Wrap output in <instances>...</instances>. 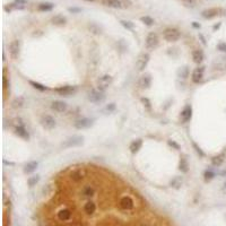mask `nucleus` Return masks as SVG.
<instances>
[{
    "label": "nucleus",
    "mask_w": 226,
    "mask_h": 226,
    "mask_svg": "<svg viewBox=\"0 0 226 226\" xmlns=\"http://www.w3.org/2000/svg\"><path fill=\"white\" fill-rule=\"evenodd\" d=\"M105 6L114 9H127L130 8L132 2L130 0H101Z\"/></svg>",
    "instance_id": "obj_1"
},
{
    "label": "nucleus",
    "mask_w": 226,
    "mask_h": 226,
    "mask_svg": "<svg viewBox=\"0 0 226 226\" xmlns=\"http://www.w3.org/2000/svg\"><path fill=\"white\" fill-rule=\"evenodd\" d=\"M87 100L90 103H101L105 100V93L98 88H92L87 93Z\"/></svg>",
    "instance_id": "obj_2"
},
{
    "label": "nucleus",
    "mask_w": 226,
    "mask_h": 226,
    "mask_svg": "<svg viewBox=\"0 0 226 226\" xmlns=\"http://www.w3.org/2000/svg\"><path fill=\"white\" fill-rule=\"evenodd\" d=\"M112 83H113V77L111 75H109V74H104V75H102V76H100V77L97 78L96 82L97 88L105 92L112 85Z\"/></svg>",
    "instance_id": "obj_3"
},
{
    "label": "nucleus",
    "mask_w": 226,
    "mask_h": 226,
    "mask_svg": "<svg viewBox=\"0 0 226 226\" xmlns=\"http://www.w3.org/2000/svg\"><path fill=\"white\" fill-rule=\"evenodd\" d=\"M84 142V137L83 136H72L69 137L68 139H66L65 142H62V147L64 148H72V147H78L80 145H83Z\"/></svg>",
    "instance_id": "obj_4"
},
{
    "label": "nucleus",
    "mask_w": 226,
    "mask_h": 226,
    "mask_svg": "<svg viewBox=\"0 0 226 226\" xmlns=\"http://www.w3.org/2000/svg\"><path fill=\"white\" fill-rule=\"evenodd\" d=\"M149 60H150V54L148 52H142L139 54V57L137 58L136 61V68L138 71H144L145 68L147 67V65L149 64Z\"/></svg>",
    "instance_id": "obj_5"
},
{
    "label": "nucleus",
    "mask_w": 226,
    "mask_h": 226,
    "mask_svg": "<svg viewBox=\"0 0 226 226\" xmlns=\"http://www.w3.org/2000/svg\"><path fill=\"white\" fill-rule=\"evenodd\" d=\"M163 38L168 42H176L181 38V32L178 28H166L163 32Z\"/></svg>",
    "instance_id": "obj_6"
},
{
    "label": "nucleus",
    "mask_w": 226,
    "mask_h": 226,
    "mask_svg": "<svg viewBox=\"0 0 226 226\" xmlns=\"http://www.w3.org/2000/svg\"><path fill=\"white\" fill-rule=\"evenodd\" d=\"M41 126L44 128L45 130H52L56 128L57 126V121L56 119L50 114H43L41 116V120H40Z\"/></svg>",
    "instance_id": "obj_7"
},
{
    "label": "nucleus",
    "mask_w": 226,
    "mask_h": 226,
    "mask_svg": "<svg viewBox=\"0 0 226 226\" xmlns=\"http://www.w3.org/2000/svg\"><path fill=\"white\" fill-rule=\"evenodd\" d=\"M54 92L60 96H71L77 92V87L72 85H64V86L57 87Z\"/></svg>",
    "instance_id": "obj_8"
},
{
    "label": "nucleus",
    "mask_w": 226,
    "mask_h": 226,
    "mask_svg": "<svg viewBox=\"0 0 226 226\" xmlns=\"http://www.w3.org/2000/svg\"><path fill=\"white\" fill-rule=\"evenodd\" d=\"M27 6V0H14L13 4H9L4 7L7 13H10L13 10H23Z\"/></svg>",
    "instance_id": "obj_9"
},
{
    "label": "nucleus",
    "mask_w": 226,
    "mask_h": 226,
    "mask_svg": "<svg viewBox=\"0 0 226 226\" xmlns=\"http://www.w3.org/2000/svg\"><path fill=\"white\" fill-rule=\"evenodd\" d=\"M94 123V120L93 119H90V118H79L77 119L75 122H74V128H76L78 130H83V129H87L93 126Z\"/></svg>",
    "instance_id": "obj_10"
},
{
    "label": "nucleus",
    "mask_w": 226,
    "mask_h": 226,
    "mask_svg": "<svg viewBox=\"0 0 226 226\" xmlns=\"http://www.w3.org/2000/svg\"><path fill=\"white\" fill-rule=\"evenodd\" d=\"M86 176H87V172L85 171V168H76L72 172H70V174H69L70 180L75 183L82 182Z\"/></svg>",
    "instance_id": "obj_11"
},
{
    "label": "nucleus",
    "mask_w": 226,
    "mask_h": 226,
    "mask_svg": "<svg viewBox=\"0 0 226 226\" xmlns=\"http://www.w3.org/2000/svg\"><path fill=\"white\" fill-rule=\"evenodd\" d=\"M157 45H158V36H157V34L154 32H150L146 36V40H145L146 49L147 50H154Z\"/></svg>",
    "instance_id": "obj_12"
},
{
    "label": "nucleus",
    "mask_w": 226,
    "mask_h": 226,
    "mask_svg": "<svg viewBox=\"0 0 226 226\" xmlns=\"http://www.w3.org/2000/svg\"><path fill=\"white\" fill-rule=\"evenodd\" d=\"M119 207L123 210H131L135 207V201L130 196H123L119 200Z\"/></svg>",
    "instance_id": "obj_13"
},
{
    "label": "nucleus",
    "mask_w": 226,
    "mask_h": 226,
    "mask_svg": "<svg viewBox=\"0 0 226 226\" xmlns=\"http://www.w3.org/2000/svg\"><path fill=\"white\" fill-rule=\"evenodd\" d=\"M19 53H20L19 40H14V41L10 42V44H9V54H10L12 59L17 60L18 57H19Z\"/></svg>",
    "instance_id": "obj_14"
},
{
    "label": "nucleus",
    "mask_w": 226,
    "mask_h": 226,
    "mask_svg": "<svg viewBox=\"0 0 226 226\" xmlns=\"http://www.w3.org/2000/svg\"><path fill=\"white\" fill-rule=\"evenodd\" d=\"M14 134L17 136L18 138L23 139V140H30V134L27 129L25 128V126H14Z\"/></svg>",
    "instance_id": "obj_15"
},
{
    "label": "nucleus",
    "mask_w": 226,
    "mask_h": 226,
    "mask_svg": "<svg viewBox=\"0 0 226 226\" xmlns=\"http://www.w3.org/2000/svg\"><path fill=\"white\" fill-rule=\"evenodd\" d=\"M191 118H192V108H191V105H186L180 113L181 123L189 122L191 120Z\"/></svg>",
    "instance_id": "obj_16"
},
{
    "label": "nucleus",
    "mask_w": 226,
    "mask_h": 226,
    "mask_svg": "<svg viewBox=\"0 0 226 226\" xmlns=\"http://www.w3.org/2000/svg\"><path fill=\"white\" fill-rule=\"evenodd\" d=\"M205 66H200L198 68H196L191 75V80L194 84H199L201 80L204 79V71H205Z\"/></svg>",
    "instance_id": "obj_17"
},
{
    "label": "nucleus",
    "mask_w": 226,
    "mask_h": 226,
    "mask_svg": "<svg viewBox=\"0 0 226 226\" xmlns=\"http://www.w3.org/2000/svg\"><path fill=\"white\" fill-rule=\"evenodd\" d=\"M51 109L57 113H64L68 109V104L64 101L57 100V101H53L51 103Z\"/></svg>",
    "instance_id": "obj_18"
},
{
    "label": "nucleus",
    "mask_w": 226,
    "mask_h": 226,
    "mask_svg": "<svg viewBox=\"0 0 226 226\" xmlns=\"http://www.w3.org/2000/svg\"><path fill=\"white\" fill-rule=\"evenodd\" d=\"M222 12H223V10H222L220 8H209V9L204 10V12L201 13V16H202L205 19H212L214 17L220 15Z\"/></svg>",
    "instance_id": "obj_19"
},
{
    "label": "nucleus",
    "mask_w": 226,
    "mask_h": 226,
    "mask_svg": "<svg viewBox=\"0 0 226 226\" xmlns=\"http://www.w3.org/2000/svg\"><path fill=\"white\" fill-rule=\"evenodd\" d=\"M152 85V77L150 75H142L138 80V86L142 90H147Z\"/></svg>",
    "instance_id": "obj_20"
},
{
    "label": "nucleus",
    "mask_w": 226,
    "mask_h": 226,
    "mask_svg": "<svg viewBox=\"0 0 226 226\" xmlns=\"http://www.w3.org/2000/svg\"><path fill=\"white\" fill-rule=\"evenodd\" d=\"M204 59H205V54H204L202 50L198 49V50H194L192 51V60H194V64L200 65L201 62L204 61Z\"/></svg>",
    "instance_id": "obj_21"
},
{
    "label": "nucleus",
    "mask_w": 226,
    "mask_h": 226,
    "mask_svg": "<svg viewBox=\"0 0 226 226\" xmlns=\"http://www.w3.org/2000/svg\"><path fill=\"white\" fill-rule=\"evenodd\" d=\"M96 212V204L94 202V201H87L86 204L84 205V213L87 214V215H94Z\"/></svg>",
    "instance_id": "obj_22"
},
{
    "label": "nucleus",
    "mask_w": 226,
    "mask_h": 226,
    "mask_svg": "<svg viewBox=\"0 0 226 226\" xmlns=\"http://www.w3.org/2000/svg\"><path fill=\"white\" fill-rule=\"evenodd\" d=\"M38 166H39V163L36 161L28 162L27 164H25V166H24V173H25V174H31V173L36 171Z\"/></svg>",
    "instance_id": "obj_23"
},
{
    "label": "nucleus",
    "mask_w": 226,
    "mask_h": 226,
    "mask_svg": "<svg viewBox=\"0 0 226 226\" xmlns=\"http://www.w3.org/2000/svg\"><path fill=\"white\" fill-rule=\"evenodd\" d=\"M58 218L60 222H67L71 218V212L68 208H64L58 213Z\"/></svg>",
    "instance_id": "obj_24"
},
{
    "label": "nucleus",
    "mask_w": 226,
    "mask_h": 226,
    "mask_svg": "<svg viewBox=\"0 0 226 226\" xmlns=\"http://www.w3.org/2000/svg\"><path fill=\"white\" fill-rule=\"evenodd\" d=\"M142 139L138 138V139H135L134 142L130 144L129 149L132 154H136V153L139 152V149L142 148Z\"/></svg>",
    "instance_id": "obj_25"
},
{
    "label": "nucleus",
    "mask_w": 226,
    "mask_h": 226,
    "mask_svg": "<svg viewBox=\"0 0 226 226\" xmlns=\"http://www.w3.org/2000/svg\"><path fill=\"white\" fill-rule=\"evenodd\" d=\"M95 194H96V190L93 186H86L82 190V194L86 198H92V197H94Z\"/></svg>",
    "instance_id": "obj_26"
},
{
    "label": "nucleus",
    "mask_w": 226,
    "mask_h": 226,
    "mask_svg": "<svg viewBox=\"0 0 226 226\" xmlns=\"http://www.w3.org/2000/svg\"><path fill=\"white\" fill-rule=\"evenodd\" d=\"M51 23L53 25L57 26L65 25L66 23H67V18H66L65 16H62V15H56V16H53L51 18Z\"/></svg>",
    "instance_id": "obj_27"
},
{
    "label": "nucleus",
    "mask_w": 226,
    "mask_h": 226,
    "mask_svg": "<svg viewBox=\"0 0 226 226\" xmlns=\"http://www.w3.org/2000/svg\"><path fill=\"white\" fill-rule=\"evenodd\" d=\"M53 8H54V4H52V2H42L38 6V10L42 12V13H45V12L53 10Z\"/></svg>",
    "instance_id": "obj_28"
},
{
    "label": "nucleus",
    "mask_w": 226,
    "mask_h": 226,
    "mask_svg": "<svg viewBox=\"0 0 226 226\" xmlns=\"http://www.w3.org/2000/svg\"><path fill=\"white\" fill-rule=\"evenodd\" d=\"M24 104H25V98L23 96H18L12 102V106L14 109H20L24 106Z\"/></svg>",
    "instance_id": "obj_29"
},
{
    "label": "nucleus",
    "mask_w": 226,
    "mask_h": 226,
    "mask_svg": "<svg viewBox=\"0 0 226 226\" xmlns=\"http://www.w3.org/2000/svg\"><path fill=\"white\" fill-rule=\"evenodd\" d=\"M87 27H88V31H90L92 34H94V35H100V34L102 33V28L97 25V24H95V23L88 24Z\"/></svg>",
    "instance_id": "obj_30"
},
{
    "label": "nucleus",
    "mask_w": 226,
    "mask_h": 226,
    "mask_svg": "<svg viewBox=\"0 0 226 226\" xmlns=\"http://www.w3.org/2000/svg\"><path fill=\"white\" fill-rule=\"evenodd\" d=\"M183 183V178L182 176H175L173 180L171 181V187L174 189H180Z\"/></svg>",
    "instance_id": "obj_31"
},
{
    "label": "nucleus",
    "mask_w": 226,
    "mask_h": 226,
    "mask_svg": "<svg viewBox=\"0 0 226 226\" xmlns=\"http://www.w3.org/2000/svg\"><path fill=\"white\" fill-rule=\"evenodd\" d=\"M40 181V175H32V176H30L28 179H27V186L30 188H33L35 187L38 183H39Z\"/></svg>",
    "instance_id": "obj_32"
},
{
    "label": "nucleus",
    "mask_w": 226,
    "mask_h": 226,
    "mask_svg": "<svg viewBox=\"0 0 226 226\" xmlns=\"http://www.w3.org/2000/svg\"><path fill=\"white\" fill-rule=\"evenodd\" d=\"M30 85L32 86L33 88H35V90H40V92H45V90H48V87L44 86V85L40 84V83H36V82H33V80H30L28 82Z\"/></svg>",
    "instance_id": "obj_33"
},
{
    "label": "nucleus",
    "mask_w": 226,
    "mask_h": 226,
    "mask_svg": "<svg viewBox=\"0 0 226 226\" xmlns=\"http://www.w3.org/2000/svg\"><path fill=\"white\" fill-rule=\"evenodd\" d=\"M180 171L182 173H187L188 171H189V164H188V161L184 158V157H182L180 160Z\"/></svg>",
    "instance_id": "obj_34"
},
{
    "label": "nucleus",
    "mask_w": 226,
    "mask_h": 226,
    "mask_svg": "<svg viewBox=\"0 0 226 226\" xmlns=\"http://www.w3.org/2000/svg\"><path fill=\"white\" fill-rule=\"evenodd\" d=\"M223 157H224L223 155L214 156L213 158H212V164H213L214 166H220V165H222V163L224 162V158H223Z\"/></svg>",
    "instance_id": "obj_35"
},
{
    "label": "nucleus",
    "mask_w": 226,
    "mask_h": 226,
    "mask_svg": "<svg viewBox=\"0 0 226 226\" xmlns=\"http://www.w3.org/2000/svg\"><path fill=\"white\" fill-rule=\"evenodd\" d=\"M215 172L212 171V170H206L205 171V173H204V179L206 182H209L210 180H213L214 178H215Z\"/></svg>",
    "instance_id": "obj_36"
},
{
    "label": "nucleus",
    "mask_w": 226,
    "mask_h": 226,
    "mask_svg": "<svg viewBox=\"0 0 226 226\" xmlns=\"http://www.w3.org/2000/svg\"><path fill=\"white\" fill-rule=\"evenodd\" d=\"M140 22L142 23H144L145 25H147V26H152V25H154V19L150 17V16H142V17H140Z\"/></svg>",
    "instance_id": "obj_37"
},
{
    "label": "nucleus",
    "mask_w": 226,
    "mask_h": 226,
    "mask_svg": "<svg viewBox=\"0 0 226 226\" xmlns=\"http://www.w3.org/2000/svg\"><path fill=\"white\" fill-rule=\"evenodd\" d=\"M183 6L187 8H194L197 6V0H181Z\"/></svg>",
    "instance_id": "obj_38"
},
{
    "label": "nucleus",
    "mask_w": 226,
    "mask_h": 226,
    "mask_svg": "<svg viewBox=\"0 0 226 226\" xmlns=\"http://www.w3.org/2000/svg\"><path fill=\"white\" fill-rule=\"evenodd\" d=\"M120 24L124 27V28H127V30H129V31H132L134 28H135V25H134V23L132 22H129V20H121L120 22Z\"/></svg>",
    "instance_id": "obj_39"
},
{
    "label": "nucleus",
    "mask_w": 226,
    "mask_h": 226,
    "mask_svg": "<svg viewBox=\"0 0 226 226\" xmlns=\"http://www.w3.org/2000/svg\"><path fill=\"white\" fill-rule=\"evenodd\" d=\"M116 109V103H110V104H108L106 106H105V109H104V111L106 112V113H112V112H114Z\"/></svg>",
    "instance_id": "obj_40"
},
{
    "label": "nucleus",
    "mask_w": 226,
    "mask_h": 226,
    "mask_svg": "<svg viewBox=\"0 0 226 226\" xmlns=\"http://www.w3.org/2000/svg\"><path fill=\"white\" fill-rule=\"evenodd\" d=\"M142 103L144 104V106H145V108H147L148 110L152 108V103H150L149 98H147V97H142Z\"/></svg>",
    "instance_id": "obj_41"
},
{
    "label": "nucleus",
    "mask_w": 226,
    "mask_h": 226,
    "mask_svg": "<svg viewBox=\"0 0 226 226\" xmlns=\"http://www.w3.org/2000/svg\"><path fill=\"white\" fill-rule=\"evenodd\" d=\"M180 76L182 78H187L188 76H189V69H188L187 67H184V68H181Z\"/></svg>",
    "instance_id": "obj_42"
},
{
    "label": "nucleus",
    "mask_w": 226,
    "mask_h": 226,
    "mask_svg": "<svg viewBox=\"0 0 226 226\" xmlns=\"http://www.w3.org/2000/svg\"><path fill=\"white\" fill-rule=\"evenodd\" d=\"M168 144L171 146V147H173L174 149H176V150H180V145L175 142V140H171V139H170V140L168 142Z\"/></svg>",
    "instance_id": "obj_43"
},
{
    "label": "nucleus",
    "mask_w": 226,
    "mask_h": 226,
    "mask_svg": "<svg viewBox=\"0 0 226 226\" xmlns=\"http://www.w3.org/2000/svg\"><path fill=\"white\" fill-rule=\"evenodd\" d=\"M192 146H194V150L197 152V154H198V155L200 156V157H204V156H205V154L202 153V150H201V149H200V147H198V146H197V145H196L194 142H192Z\"/></svg>",
    "instance_id": "obj_44"
},
{
    "label": "nucleus",
    "mask_w": 226,
    "mask_h": 226,
    "mask_svg": "<svg viewBox=\"0 0 226 226\" xmlns=\"http://www.w3.org/2000/svg\"><path fill=\"white\" fill-rule=\"evenodd\" d=\"M217 50H220V52H226V43L225 42H220L217 44Z\"/></svg>",
    "instance_id": "obj_45"
},
{
    "label": "nucleus",
    "mask_w": 226,
    "mask_h": 226,
    "mask_svg": "<svg viewBox=\"0 0 226 226\" xmlns=\"http://www.w3.org/2000/svg\"><path fill=\"white\" fill-rule=\"evenodd\" d=\"M68 10H69L70 13H79V12H80V9H79V8H69Z\"/></svg>",
    "instance_id": "obj_46"
},
{
    "label": "nucleus",
    "mask_w": 226,
    "mask_h": 226,
    "mask_svg": "<svg viewBox=\"0 0 226 226\" xmlns=\"http://www.w3.org/2000/svg\"><path fill=\"white\" fill-rule=\"evenodd\" d=\"M192 26H194V28H200V24H198L197 22H194V23H192Z\"/></svg>",
    "instance_id": "obj_47"
},
{
    "label": "nucleus",
    "mask_w": 226,
    "mask_h": 226,
    "mask_svg": "<svg viewBox=\"0 0 226 226\" xmlns=\"http://www.w3.org/2000/svg\"><path fill=\"white\" fill-rule=\"evenodd\" d=\"M84 1H87V2H95L97 0H84Z\"/></svg>",
    "instance_id": "obj_48"
},
{
    "label": "nucleus",
    "mask_w": 226,
    "mask_h": 226,
    "mask_svg": "<svg viewBox=\"0 0 226 226\" xmlns=\"http://www.w3.org/2000/svg\"><path fill=\"white\" fill-rule=\"evenodd\" d=\"M140 226H148V225H147V224H142Z\"/></svg>",
    "instance_id": "obj_49"
},
{
    "label": "nucleus",
    "mask_w": 226,
    "mask_h": 226,
    "mask_svg": "<svg viewBox=\"0 0 226 226\" xmlns=\"http://www.w3.org/2000/svg\"><path fill=\"white\" fill-rule=\"evenodd\" d=\"M225 187H226V181H225Z\"/></svg>",
    "instance_id": "obj_50"
}]
</instances>
